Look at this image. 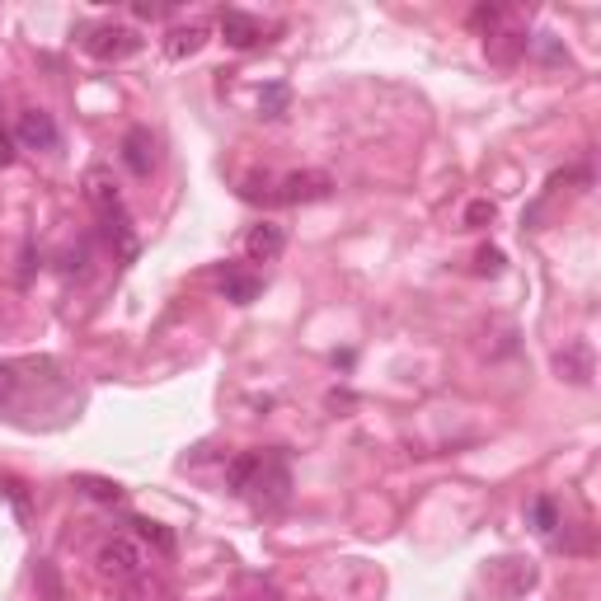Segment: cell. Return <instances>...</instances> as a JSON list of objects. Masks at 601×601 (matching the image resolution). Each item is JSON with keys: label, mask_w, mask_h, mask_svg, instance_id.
Here are the masks:
<instances>
[{"label": "cell", "mask_w": 601, "mask_h": 601, "mask_svg": "<svg viewBox=\"0 0 601 601\" xmlns=\"http://www.w3.org/2000/svg\"><path fill=\"white\" fill-rule=\"evenodd\" d=\"M334 193V179L320 170H296V174H282L268 202H282V207H301V202H324Z\"/></svg>", "instance_id": "cell-4"}, {"label": "cell", "mask_w": 601, "mask_h": 601, "mask_svg": "<svg viewBox=\"0 0 601 601\" xmlns=\"http://www.w3.org/2000/svg\"><path fill=\"white\" fill-rule=\"evenodd\" d=\"M287 104H292V90H287V85H268V90L259 94V113H263V118H282Z\"/></svg>", "instance_id": "cell-18"}, {"label": "cell", "mask_w": 601, "mask_h": 601, "mask_svg": "<svg viewBox=\"0 0 601 601\" xmlns=\"http://www.w3.org/2000/svg\"><path fill=\"white\" fill-rule=\"evenodd\" d=\"M526 522H531V531L536 536H555L559 526H564V517H559V503L550 494L531 498V508H526Z\"/></svg>", "instance_id": "cell-15"}, {"label": "cell", "mask_w": 601, "mask_h": 601, "mask_svg": "<svg viewBox=\"0 0 601 601\" xmlns=\"http://www.w3.org/2000/svg\"><path fill=\"white\" fill-rule=\"evenodd\" d=\"M0 494H5V498H10V503H15V508H19V517L29 512V498H24V484H19V479H0Z\"/></svg>", "instance_id": "cell-25"}, {"label": "cell", "mask_w": 601, "mask_h": 601, "mask_svg": "<svg viewBox=\"0 0 601 601\" xmlns=\"http://www.w3.org/2000/svg\"><path fill=\"white\" fill-rule=\"evenodd\" d=\"M475 268H479V273H489V278H494V273H503V249L484 245V249L475 254Z\"/></svg>", "instance_id": "cell-23"}, {"label": "cell", "mask_w": 601, "mask_h": 601, "mask_svg": "<svg viewBox=\"0 0 601 601\" xmlns=\"http://www.w3.org/2000/svg\"><path fill=\"white\" fill-rule=\"evenodd\" d=\"M62 273H66V278H85V273H90V245H85V240H80V245L66 254Z\"/></svg>", "instance_id": "cell-19"}, {"label": "cell", "mask_w": 601, "mask_h": 601, "mask_svg": "<svg viewBox=\"0 0 601 601\" xmlns=\"http://www.w3.org/2000/svg\"><path fill=\"white\" fill-rule=\"evenodd\" d=\"M207 38H212V29L207 24H174L170 33H165V43H160V52L170 57V62H188V57H198L202 47H207Z\"/></svg>", "instance_id": "cell-9"}, {"label": "cell", "mask_w": 601, "mask_h": 601, "mask_svg": "<svg viewBox=\"0 0 601 601\" xmlns=\"http://www.w3.org/2000/svg\"><path fill=\"white\" fill-rule=\"evenodd\" d=\"M19 390V367H10V362H0V404H10Z\"/></svg>", "instance_id": "cell-24"}, {"label": "cell", "mask_w": 601, "mask_h": 601, "mask_svg": "<svg viewBox=\"0 0 601 601\" xmlns=\"http://www.w3.org/2000/svg\"><path fill=\"white\" fill-rule=\"evenodd\" d=\"M132 531H137L141 540H151L155 550H160V555H174V531H165V526L160 522H151V517H132Z\"/></svg>", "instance_id": "cell-17"}, {"label": "cell", "mask_w": 601, "mask_h": 601, "mask_svg": "<svg viewBox=\"0 0 601 601\" xmlns=\"http://www.w3.org/2000/svg\"><path fill=\"white\" fill-rule=\"evenodd\" d=\"M85 202L94 207L99 221L127 212V207H123V188H118V179H113L108 165H90V170H85Z\"/></svg>", "instance_id": "cell-5"}, {"label": "cell", "mask_w": 601, "mask_h": 601, "mask_svg": "<svg viewBox=\"0 0 601 601\" xmlns=\"http://www.w3.org/2000/svg\"><path fill=\"white\" fill-rule=\"evenodd\" d=\"M76 489H80L85 498H94V503H108V508H113V503H123V484H118V479L80 475V479H76Z\"/></svg>", "instance_id": "cell-16"}, {"label": "cell", "mask_w": 601, "mask_h": 601, "mask_svg": "<svg viewBox=\"0 0 601 601\" xmlns=\"http://www.w3.org/2000/svg\"><path fill=\"white\" fill-rule=\"evenodd\" d=\"M282 249H287V226H278V221L249 226V235H245L249 263H273V259H282Z\"/></svg>", "instance_id": "cell-7"}, {"label": "cell", "mask_w": 601, "mask_h": 601, "mask_svg": "<svg viewBox=\"0 0 601 601\" xmlns=\"http://www.w3.org/2000/svg\"><path fill=\"white\" fill-rule=\"evenodd\" d=\"M132 15H137V19H165V15H170V10H165V5H137Z\"/></svg>", "instance_id": "cell-27"}, {"label": "cell", "mask_w": 601, "mask_h": 601, "mask_svg": "<svg viewBox=\"0 0 601 601\" xmlns=\"http://www.w3.org/2000/svg\"><path fill=\"white\" fill-rule=\"evenodd\" d=\"M555 367L569 386H587V381H592V348H587V343H569V348L555 357Z\"/></svg>", "instance_id": "cell-11"}, {"label": "cell", "mask_w": 601, "mask_h": 601, "mask_svg": "<svg viewBox=\"0 0 601 601\" xmlns=\"http://www.w3.org/2000/svg\"><path fill=\"white\" fill-rule=\"evenodd\" d=\"M80 47L90 52L94 62H127V57L141 52V33L132 29V24L104 19V24H85V29H80Z\"/></svg>", "instance_id": "cell-2"}, {"label": "cell", "mask_w": 601, "mask_h": 601, "mask_svg": "<svg viewBox=\"0 0 601 601\" xmlns=\"http://www.w3.org/2000/svg\"><path fill=\"white\" fill-rule=\"evenodd\" d=\"M123 165L137 179H151V170H155V137L146 132V127H132L123 137Z\"/></svg>", "instance_id": "cell-10"}, {"label": "cell", "mask_w": 601, "mask_h": 601, "mask_svg": "<svg viewBox=\"0 0 601 601\" xmlns=\"http://www.w3.org/2000/svg\"><path fill=\"white\" fill-rule=\"evenodd\" d=\"M216 29H221V38H226L235 52H249V47L263 43V24L249 15V10H221Z\"/></svg>", "instance_id": "cell-8"}, {"label": "cell", "mask_w": 601, "mask_h": 601, "mask_svg": "<svg viewBox=\"0 0 601 601\" xmlns=\"http://www.w3.org/2000/svg\"><path fill=\"white\" fill-rule=\"evenodd\" d=\"M94 569L104 573L108 583H137L146 573V555H141V545L132 536H108L99 545V555H94Z\"/></svg>", "instance_id": "cell-3"}, {"label": "cell", "mask_w": 601, "mask_h": 601, "mask_svg": "<svg viewBox=\"0 0 601 601\" xmlns=\"http://www.w3.org/2000/svg\"><path fill=\"white\" fill-rule=\"evenodd\" d=\"M245 498L259 517H273V512H282L292 503V470H287V456H282V451H263L259 475H254V484L245 489Z\"/></svg>", "instance_id": "cell-1"}, {"label": "cell", "mask_w": 601, "mask_h": 601, "mask_svg": "<svg viewBox=\"0 0 601 601\" xmlns=\"http://www.w3.org/2000/svg\"><path fill=\"white\" fill-rule=\"evenodd\" d=\"M259 461H263V451H245V456L226 461V489H231L235 498H245V489L254 484V475H259Z\"/></svg>", "instance_id": "cell-13"}, {"label": "cell", "mask_w": 601, "mask_h": 601, "mask_svg": "<svg viewBox=\"0 0 601 601\" xmlns=\"http://www.w3.org/2000/svg\"><path fill=\"white\" fill-rule=\"evenodd\" d=\"M259 292H263V278H254V273H235V268L221 273V296L235 301V306H249Z\"/></svg>", "instance_id": "cell-14"}, {"label": "cell", "mask_w": 601, "mask_h": 601, "mask_svg": "<svg viewBox=\"0 0 601 601\" xmlns=\"http://www.w3.org/2000/svg\"><path fill=\"white\" fill-rule=\"evenodd\" d=\"M33 578H38V587H43L47 601H62V583H57V573H52L47 559H38V573H33Z\"/></svg>", "instance_id": "cell-21"}, {"label": "cell", "mask_w": 601, "mask_h": 601, "mask_svg": "<svg viewBox=\"0 0 601 601\" xmlns=\"http://www.w3.org/2000/svg\"><path fill=\"white\" fill-rule=\"evenodd\" d=\"M15 132H10V127L0 123V170H10V165H15Z\"/></svg>", "instance_id": "cell-26"}, {"label": "cell", "mask_w": 601, "mask_h": 601, "mask_svg": "<svg viewBox=\"0 0 601 601\" xmlns=\"http://www.w3.org/2000/svg\"><path fill=\"white\" fill-rule=\"evenodd\" d=\"M57 137L62 132L47 108H24L15 118V146H24V151H57Z\"/></svg>", "instance_id": "cell-6"}, {"label": "cell", "mask_w": 601, "mask_h": 601, "mask_svg": "<svg viewBox=\"0 0 601 601\" xmlns=\"http://www.w3.org/2000/svg\"><path fill=\"white\" fill-rule=\"evenodd\" d=\"M470 24H475V29L484 33V38H489V33H494L498 24H503V5H479L475 15H470Z\"/></svg>", "instance_id": "cell-20"}, {"label": "cell", "mask_w": 601, "mask_h": 601, "mask_svg": "<svg viewBox=\"0 0 601 601\" xmlns=\"http://www.w3.org/2000/svg\"><path fill=\"white\" fill-rule=\"evenodd\" d=\"M484 52H489V62H498V66H517V57L531 52V38H526V33H489Z\"/></svg>", "instance_id": "cell-12"}, {"label": "cell", "mask_w": 601, "mask_h": 601, "mask_svg": "<svg viewBox=\"0 0 601 601\" xmlns=\"http://www.w3.org/2000/svg\"><path fill=\"white\" fill-rule=\"evenodd\" d=\"M494 216H498L494 202H484V198H479V202H470V207H465V226H489Z\"/></svg>", "instance_id": "cell-22"}]
</instances>
